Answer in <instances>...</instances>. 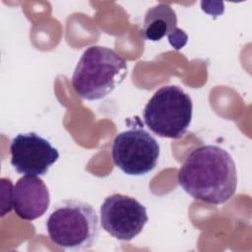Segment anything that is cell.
Segmentation results:
<instances>
[{
  "label": "cell",
  "instance_id": "1",
  "mask_svg": "<svg viewBox=\"0 0 252 252\" xmlns=\"http://www.w3.org/2000/svg\"><path fill=\"white\" fill-rule=\"evenodd\" d=\"M177 181L194 199L220 205L235 194V162L230 154L219 146H201L187 156L178 170Z\"/></svg>",
  "mask_w": 252,
  "mask_h": 252
},
{
  "label": "cell",
  "instance_id": "2",
  "mask_svg": "<svg viewBox=\"0 0 252 252\" xmlns=\"http://www.w3.org/2000/svg\"><path fill=\"white\" fill-rule=\"evenodd\" d=\"M127 76V62L113 49L94 45L82 54L72 76L79 96L88 100L109 94Z\"/></svg>",
  "mask_w": 252,
  "mask_h": 252
},
{
  "label": "cell",
  "instance_id": "3",
  "mask_svg": "<svg viewBox=\"0 0 252 252\" xmlns=\"http://www.w3.org/2000/svg\"><path fill=\"white\" fill-rule=\"evenodd\" d=\"M46 230L49 238L65 250H89L99 234L98 217L89 203L63 200L53 207L46 220Z\"/></svg>",
  "mask_w": 252,
  "mask_h": 252
},
{
  "label": "cell",
  "instance_id": "4",
  "mask_svg": "<svg viewBox=\"0 0 252 252\" xmlns=\"http://www.w3.org/2000/svg\"><path fill=\"white\" fill-rule=\"evenodd\" d=\"M190 95L175 85L158 89L146 104L143 118L148 128L162 138H181L192 121Z\"/></svg>",
  "mask_w": 252,
  "mask_h": 252
},
{
  "label": "cell",
  "instance_id": "5",
  "mask_svg": "<svg viewBox=\"0 0 252 252\" xmlns=\"http://www.w3.org/2000/svg\"><path fill=\"white\" fill-rule=\"evenodd\" d=\"M111 155L114 164L128 175H145L158 160L159 145L142 128H132L116 135Z\"/></svg>",
  "mask_w": 252,
  "mask_h": 252
},
{
  "label": "cell",
  "instance_id": "6",
  "mask_svg": "<svg viewBox=\"0 0 252 252\" xmlns=\"http://www.w3.org/2000/svg\"><path fill=\"white\" fill-rule=\"evenodd\" d=\"M149 220L147 209L135 198L112 194L100 206L102 228L116 239L130 241L140 234Z\"/></svg>",
  "mask_w": 252,
  "mask_h": 252
},
{
  "label": "cell",
  "instance_id": "7",
  "mask_svg": "<svg viewBox=\"0 0 252 252\" xmlns=\"http://www.w3.org/2000/svg\"><path fill=\"white\" fill-rule=\"evenodd\" d=\"M11 164L26 175H44L59 158V153L49 141L36 133L18 134L10 144Z\"/></svg>",
  "mask_w": 252,
  "mask_h": 252
},
{
  "label": "cell",
  "instance_id": "8",
  "mask_svg": "<svg viewBox=\"0 0 252 252\" xmlns=\"http://www.w3.org/2000/svg\"><path fill=\"white\" fill-rule=\"evenodd\" d=\"M50 203L49 191L42 179L26 175L14 186L13 208L16 215L25 220H33L47 211Z\"/></svg>",
  "mask_w": 252,
  "mask_h": 252
},
{
  "label": "cell",
  "instance_id": "9",
  "mask_svg": "<svg viewBox=\"0 0 252 252\" xmlns=\"http://www.w3.org/2000/svg\"><path fill=\"white\" fill-rule=\"evenodd\" d=\"M142 34L145 39L158 41L167 36L168 41L176 50L187 43V34L177 28V17L174 10L167 4L159 3L149 8L145 14Z\"/></svg>",
  "mask_w": 252,
  "mask_h": 252
},
{
  "label": "cell",
  "instance_id": "10",
  "mask_svg": "<svg viewBox=\"0 0 252 252\" xmlns=\"http://www.w3.org/2000/svg\"><path fill=\"white\" fill-rule=\"evenodd\" d=\"M1 217L10 213L13 208V191L14 187L10 179H1Z\"/></svg>",
  "mask_w": 252,
  "mask_h": 252
}]
</instances>
